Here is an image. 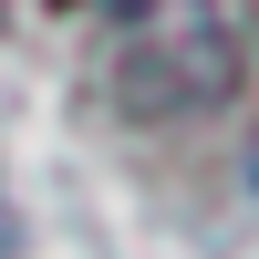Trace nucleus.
I'll use <instances>...</instances> for the list:
<instances>
[{
	"label": "nucleus",
	"mask_w": 259,
	"mask_h": 259,
	"mask_svg": "<svg viewBox=\"0 0 259 259\" xmlns=\"http://www.w3.org/2000/svg\"><path fill=\"white\" fill-rule=\"evenodd\" d=\"M104 41H114V94L135 114H197L239 83L228 0H104Z\"/></svg>",
	"instance_id": "f257e3e1"
},
{
	"label": "nucleus",
	"mask_w": 259,
	"mask_h": 259,
	"mask_svg": "<svg viewBox=\"0 0 259 259\" xmlns=\"http://www.w3.org/2000/svg\"><path fill=\"white\" fill-rule=\"evenodd\" d=\"M249 177H259V145H249Z\"/></svg>",
	"instance_id": "f03ea898"
}]
</instances>
